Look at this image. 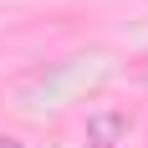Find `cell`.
I'll return each instance as SVG.
<instances>
[{
  "label": "cell",
  "instance_id": "7a4b0ae2",
  "mask_svg": "<svg viewBox=\"0 0 148 148\" xmlns=\"http://www.w3.org/2000/svg\"><path fill=\"white\" fill-rule=\"evenodd\" d=\"M0 148H26V143H21V138H0Z\"/></svg>",
  "mask_w": 148,
  "mask_h": 148
},
{
  "label": "cell",
  "instance_id": "3957f363",
  "mask_svg": "<svg viewBox=\"0 0 148 148\" xmlns=\"http://www.w3.org/2000/svg\"><path fill=\"white\" fill-rule=\"evenodd\" d=\"M87 148H118V143H87Z\"/></svg>",
  "mask_w": 148,
  "mask_h": 148
},
{
  "label": "cell",
  "instance_id": "6da1fadb",
  "mask_svg": "<svg viewBox=\"0 0 148 148\" xmlns=\"http://www.w3.org/2000/svg\"><path fill=\"white\" fill-rule=\"evenodd\" d=\"M118 133H128V118H118V112H102V118H92V143H112Z\"/></svg>",
  "mask_w": 148,
  "mask_h": 148
}]
</instances>
